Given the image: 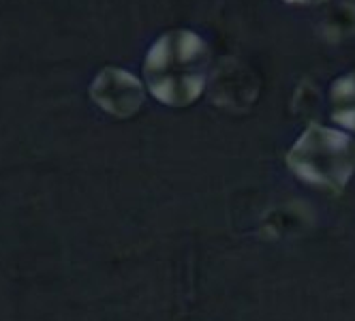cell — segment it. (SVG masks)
<instances>
[{
  "label": "cell",
  "instance_id": "obj_5",
  "mask_svg": "<svg viewBox=\"0 0 355 321\" xmlns=\"http://www.w3.org/2000/svg\"><path fill=\"white\" fill-rule=\"evenodd\" d=\"M287 5H315V3H323V0H285Z\"/></svg>",
  "mask_w": 355,
  "mask_h": 321
},
{
  "label": "cell",
  "instance_id": "obj_2",
  "mask_svg": "<svg viewBox=\"0 0 355 321\" xmlns=\"http://www.w3.org/2000/svg\"><path fill=\"white\" fill-rule=\"evenodd\" d=\"M287 167L302 182L340 195L355 174V141L338 129L311 125L289 148Z\"/></svg>",
  "mask_w": 355,
  "mask_h": 321
},
{
  "label": "cell",
  "instance_id": "obj_4",
  "mask_svg": "<svg viewBox=\"0 0 355 321\" xmlns=\"http://www.w3.org/2000/svg\"><path fill=\"white\" fill-rule=\"evenodd\" d=\"M329 114L336 125L355 133V71L340 76L329 88Z\"/></svg>",
  "mask_w": 355,
  "mask_h": 321
},
{
  "label": "cell",
  "instance_id": "obj_1",
  "mask_svg": "<svg viewBox=\"0 0 355 321\" xmlns=\"http://www.w3.org/2000/svg\"><path fill=\"white\" fill-rule=\"evenodd\" d=\"M210 71V47L197 33L180 28L161 35L144 60L146 86L169 107H189L204 94Z\"/></svg>",
  "mask_w": 355,
  "mask_h": 321
},
{
  "label": "cell",
  "instance_id": "obj_3",
  "mask_svg": "<svg viewBox=\"0 0 355 321\" xmlns=\"http://www.w3.org/2000/svg\"><path fill=\"white\" fill-rule=\"evenodd\" d=\"M90 98L116 118H131L144 105V84L120 67H103L90 84Z\"/></svg>",
  "mask_w": 355,
  "mask_h": 321
}]
</instances>
